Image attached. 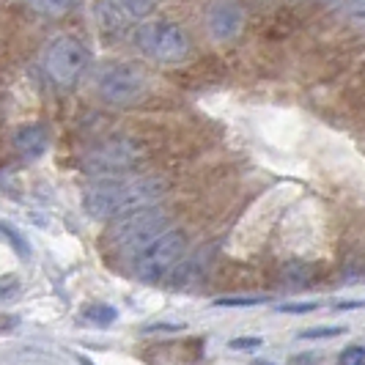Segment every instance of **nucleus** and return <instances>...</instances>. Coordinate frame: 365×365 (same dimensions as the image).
Segmentation results:
<instances>
[{
	"label": "nucleus",
	"instance_id": "1",
	"mask_svg": "<svg viewBox=\"0 0 365 365\" xmlns=\"http://www.w3.org/2000/svg\"><path fill=\"white\" fill-rule=\"evenodd\" d=\"M168 192V182L160 176H140V179H127V182H110L93 187L86 195V209L96 220H108L115 215H127L132 209H143Z\"/></svg>",
	"mask_w": 365,
	"mask_h": 365
},
{
	"label": "nucleus",
	"instance_id": "2",
	"mask_svg": "<svg viewBox=\"0 0 365 365\" xmlns=\"http://www.w3.org/2000/svg\"><path fill=\"white\" fill-rule=\"evenodd\" d=\"M163 231H168V215L163 209H157V206L132 209L110 228V245L127 256H138Z\"/></svg>",
	"mask_w": 365,
	"mask_h": 365
},
{
	"label": "nucleus",
	"instance_id": "3",
	"mask_svg": "<svg viewBox=\"0 0 365 365\" xmlns=\"http://www.w3.org/2000/svg\"><path fill=\"white\" fill-rule=\"evenodd\" d=\"M135 41L138 47L160 61V63H179L190 53V36L182 25L170 22V19H151L143 22L138 31H135Z\"/></svg>",
	"mask_w": 365,
	"mask_h": 365
},
{
	"label": "nucleus",
	"instance_id": "4",
	"mask_svg": "<svg viewBox=\"0 0 365 365\" xmlns=\"http://www.w3.org/2000/svg\"><path fill=\"white\" fill-rule=\"evenodd\" d=\"M184 256V234L168 228L160 237L135 256V274L140 283H160Z\"/></svg>",
	"mask_w": 365,
	"mask_h": 365
},
{
	"label": "nucleus",
	"instance_id": "5",
	"mask_svg": "<svg viewBox=\"0 0 365 365\" xmlns=\"http://www.w3.org/2000/svg\"><path fill=\"white\" fill-rule=\"evenodd\" d=\"M91 66L88 47L74 36H58L44 50V69L58 86H74Z\"/></svg>",
	"mask_w": 365,
	"mask_h": 365
},
{
	"label": "nucleus",
	"instance_id": "6",
	"mask_svg": "<svg viewBox=\"0 0 365 365\" xmlns=\"http://www.w3.org/2000/svg\"><path fill=\"white\" fill-rule=\"evenodd\" d=\"M96 91L110 105H132L146 93V74L132 63H110L96 77Z\"/></svg>",
	"mask_w": 365,
	"mask_h": 365
},
{
	"label": "nucleus",
	"instance_id": "7",
	"mask_svg": "<svg viewBox=\"0 0 365 365\" xmlns=\"http://www.w3.org/2000/svg\"><path fill=\"white\" fill-rule=\"evenodd\" d=\"M140 160V148L135 140H127V138H110L105 143L93 146L86 160H83V168L91 173V176H102V179H113L115 173L121 170H129L132 165Z\"/></svg>",
	"mask_w": 365,
	"mask_h": 365
},
{
	"label": "nucleus",
	"instance_id": "8",
	"mask_svg": "<svg viewBox=\"0 0 365 365\" xmlns=\"http://www.w3.org/2000/svg\"><path fill=\"white\" fill-rule=\"evenodd\" d=\"M245 11L237 0H212L206 6V31L215 41H231L242 34Z\"/></svg>",
	"mask_w": 365,
	"mask_h": 365
},
{
	"label": "nucleus",
	"instance_id": "9",
	"mask_svg": "<svg viewBox=\"0 0 365 365\" xmlns=\"http://www.w3.org/2000/svg\"><path fill=\"white\" fill-rule=\"evenodd\" d=\"M47 143H50V135L41 124H25L14 132V148L25 160H38L47 151Z\"/></svg>",
	"mask_w": 365,
	"mask_h": 365
},
{
	"label": "nucleus",
	"instance_id": "10",
	"mask_svg": "<svg viewBox=\"0 0 365 365\" xmlns=\"http://www.w3.org/2000/svg\"><path fill=\"white\" fill-rule=\"evenodd\" d=\"M96 17L102 22V28H108V31H121L129 19H132L127 9L121 6V0H99Z\"/></svg>",
	"mask_w": 365,
	"mask_h": 365
},
{
	"label": "nucleus",
	"instance_id": "11",
	"mask_svg": "<svg viewBox=\"0 0 365 365\" xmlns=\"http://www.w3.org/2000/svg\"><path fill=\"white\" fill-rule=\"evenodd\" d=\"M80 0H28V6L36 11V14H44V17H63L66 11H72Z\"/></svg>",
	"mask_w": 365,
	"mask_h": 365
},
{
	"label": "nucleus",
	"instance_id": "12",
	"mask_svg": "<svg viewBox=\"0 0 365 365\" xmlns=\"http://www.w3.org/2000/svg\"><path fill=\"white\" fill-rule=\"evenodd\" d=\"M86 319L93 322V324H110V322H115V308L102 305V302H93V305L86 308Z\"/></svg>",
	"mask_w": 365,
	"mask_h": 365
},
{
	"label": "nucleus",
	"instance_id": "13",
	"mask_svg": "<svg viewBox=\"0 0 365 365\" xmlns=\"http://www.w3.org/2000/svg\"><path fill=\"white\" fill-rule=\"evenodd\" d=\"M0 231H3V237H6L9 242H11V245H14V250H17L19 256H22V258L31 256V245L22 239V234H19L14 225H9V222H0Z\"/></svg>",
	"mask_w": 365,
	"mask_h": 365
},
{
	"label": "nucleus",
	"instance_id": "14",
	"mask_svg": "<svg viewBox=\"0 0 365 365\" xmlns=\"http://www.w3.org/2000/svg\"><path fill=\"white\" fill-rule=\"evenodd\" d=\"M154 3L157 0H121V6L129 11V17L135 19V17H146L148 11L154 9Z\"/></svg>",
	"mask_w": 365,
	"mask_h": 365
},
{
	"label": "nucleus",
	"instance_id": "15",
	"mask_svg": "<svg viewBox=\"0 0 365 365\" xmlns=\"http://www.w3.org/2000/svg\"><path fill=\"white\" fill-rule=\"evenodd\" d=\"M341 332H346L344 327H316V329H305L299 338H305V341H316V338H338Z\"/></svg>",
	"mask_w": 365,
	"mask_h": 365
},
{
	"label": "nucleus",
	"instance_id": "16",
	"mask_svg": "<svg viewBox=\"0 0 365 365\" xmlns=\"http://www.w3.org/2000/svg\"><path fill=\"white\" fill-rule=\"evenodd\" d=\"M258 302H264L261 297H222L217 299V305L222 308H245V305H258Z\"/></svg>",
	"mask_w": 365,
	"mask_h": 365
},
{
	"label": "nucleus",
	"instance_id": "17",
	"mask_svg": "<svg viewBox=\"0 0 365 365\" xmlns=\"http://www.w3.org/2000/svg\"><path fill=\"white\" fill-rule=\"evenodd\" d=\"M346 14L354 25L365 28V0H351V3L346 6Z\"/></svg>",
	"mask_w": 365,
	"mask_h": 365
},
{
	"label": "nucleus",
	"instance_id": "18",
	"mask_svg": "<svg viewBox=\"0 0 365 365\" xmlns=\"http://www.w3.org/2000/svg\"><path fill=\"white\" fill-rule=\"evenodd\" d=\"M228 346L234 349V351H256V349L264 346V341L261 338H234Z\"/></svg>",
	"mask_w": 365,
	"mask_h": 365
},
{
	"label": "nucleus",
	"instance_id": "19",
	"mask_svg": "<svg viewBox=\"0 0 365 365\" xmlns=\"http://www.w3.org/2000/svg\"><path fill=\"white\" fill-rule=\"evenodd\" d=\"M344 365H357V363H363L365 360V349L363 346H349L341 351V357H338Z\"/></svg>",
	"mask_w": 365,
	"mask_h": 365
},
{
	"label": "nucleus",
	"instance_id": "20",
	"mask_svg": "<svg viewBox=\"0 0 365 365\" xmlns=\"http://www.w3.org/2000/svg\"><path fill=\"white\" fill-rule=\"evenodd\" d=\"M17 292H19V280L14 274L0 277V299H9V297H14Z\"/></svg>",
	"mask_w": 365,
	"mask_h": 365
},
{
	"label": "nucleus",
	"instance_id": "21",
	"mask_svg": "<svg viewBox=\"0 0 365 365\" xmlns=\"http://www.w3.org/2000/svg\"><path fill=\"white\" fill-rule=\"evenodd\" d=\"M319 305L316 302H305V305H280L277 311L280 313H311V311H316Z\"/></svg>",
	"mask_w": 365,
	"mask_h": 365
},
{
	"label": "nucleus",
	"instance_id": "22",
	"mask_svg": "<svg viewBox=\"0 0 365 365\" xmlns=\"http://www.w3.org/2000/svg\"><path fill=\"white\" fill-rule=\"evenodd\" d=\"M322 357L319 354H294L292 357V363H319Z\"/></svg>",
	"mask_w": 365,
	"mask_h": 365
},
{
	"label": "nucleus",
	"instance_id": "23",
	"mask_svg": "<svg viewBox=\"0 0 365 365\" xmlns=\"http://www.w3.org/2000/svg\"><path fill=\"white\" fill-rule=\"evenodd\" d=\"M354 308H365V302H338L335 311H354Z\"/></svg>",
	"mask_w": 365,
	"mask_h": 365
},
{
	"label": "nucleus",
	"instance_id": "24",
	"mask_svg": "<svg viewBox=\"0 0 365 365\" xmlns=\"http://www.w3.org/2000/svg\"><path fill=\"white\" fill-rule=\"evenodd\" d=\"M327 3H335V6H349L351 0H327Z\"/></svg>",
	"mask_w": 365,
	"mask_h": 365
}]
</instances>
